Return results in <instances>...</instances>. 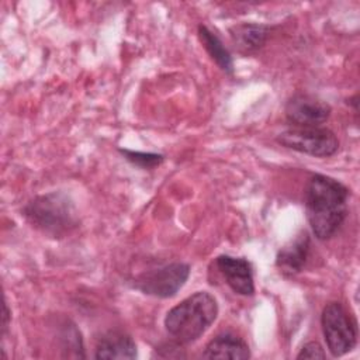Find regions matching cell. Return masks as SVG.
Here are the masks:
<instances>
[{
  "mask_svg": "<svg viewBox=\"0 0 360 360\" xmlns=\"http://www.w3.org/2000/svg\"><path fill=\"white\" fill-rule=\"evenodd\" d=\"M276 141L295 152L314 158H329L339 150V139L325 127H292L281 131Z\"/></svg>",
  "mask_w": 360,
  "mask_h": 360,
  "instance_id": "5b68a950",
  "label": "cell"
},
{
  "mask_svg": "<svg viewBox=\"0 0 360 360\" xmlns=\"http://www.w3.org/2000/svg\"><path fill=\"white\" fill-rule=\"evenodd\" d=\"M215 264L225 278V283L235 294L243 297L255 294L253 269L248 259L221 255L215 259Z\"/></svg>",
  "mask_w": 360,
  "mask_h": 360,
  "instance_id": "ba28073f",
  "label": "cell"
},
{
  "mask_svg": "<svg viewBox=\"0 0 360 360\" xmlns=\"http://www.w3.org/2000/svg\"><path fill=\"white\" fill-rule=\"evenodd\" d=\"M218 302L207 291H197L174 305L165 316V328L177 345L201 338L218 316Z\"/></svg>",
  "mask_w": 360,
  "mask_h": 360,
  "instance_id": "7a4b0ae2",
  "label": "cell"
},
{
  "mask_svg": "<svg viewBox=\"0 0 360 360\" xmlns=\"http://www.w3.org/2000/svg\"><path fill=\"white\" fill-rule=\"evenodd\" d=\"M321 326L326 347L333 357L345 356L357 345V323L340 302H329L321 314Z\"/></svg>",
  "mask_w": 360,
  "mask_h": 360,
  "instance_id": "277c9868",
  "label": "cell"
},
{
  "mask_svg": "<svg viewBox=\"0 0 360 360\" xmlns=\"http://www.w3.org/2000/svg\"><path fill=\"white\" fill-rule=\"evenodd\" d=\"M138 349L131 335L121 330H110L104 333L96 345V359H136Z\"/></svg>",
  "mask_w": 360,
  "mask_h": 360,
  "instance_id": "30bf717a",
  "label": "cell"
},
{
  "mask_svg": "<svg viewBox=\"0 0 360 360\" xmlns=\"http://www.w3.org/2000/svg\"><path fill=\"white\" fill-rule=\"evenodd\" d=\"M350 190L339 180L314 174L308 179L304 191L307 219L312 233L319 240H326L343 225L347 217Z\"/></svg>",
  "mask_w": 360,
  "mask_h": 360,
  "instance_id": "6da1fadb",
  "label": "cell"
},
{
  "mask_svg": "<svg viewBox=\"0 0 360 360\" xmlns=\"http://www.w3.org/2000/svg\"><path fill=\"white\" fill-rule=\"evenodd\" d=\"M270 27L256 22H242L229 30L235 49L242 55L257 52L267 41Z\"/></svg>",
  "mask_w": 360,
  "mask_h": 360,
  "instance_id": "7c38bea8",
  "label": "cell"
},
{
  "mask_svg": "<svg viewBox=\"0 0 360 360\" xmlns=\"http://www.w3.org/2000/svg\"><path fill=\"white\" fill-rule=\"evenodd\" d=\"M10 318H11V312H10L8 307H7V302L4 301V304H3V322H1V333H3V335L6 333V330H7V328H8Z\"/></svg>",
  "mask_w": 360,
  "mask_h": 360,
  "instance_id": "2e32d148",
  "label": "cell"
},
{
  "mask_svg": "<svg viewBox=\"0 0 360 360\" xmlns=\"http://www.w3.org/2000/svg\"><path fill=\"white\" fill-rule=\"evenodd\" d=\"M201 356L204 359L243 360V359L250 357V349L242 338H239L231 332H225V333H219L214 339H211L207 343Z\"/></svg>",
  "mask_w": 360,
  "mask_h": 360,
  "instance_id": "8fae6325",
  "label": "cell"
},
{
  "mask_svg": "<svg viewBox=\"0 0 360 360\" xmlns=\"http://www.w3.org/2000/svg\"><path fill=\"white\" fill-rule=\"evenodd\" d=\"M118 152L129 163L143 170H152L165 160V156L162 153H155V152H139V150H131V149H122V148H120Z\"/></svg>",
  "mask_w": 360,
  "mask_h": 360,
  "instance_id": "5bb4252c",
  "label": "cell"
},
{
  "mask_svg": "<svg viewBox=\"0 0 360 360\" xmlns=\"http://www.w3.org/2000/svg\"><path fill=\"white\" fill-rule=\"evenodd\" d=\"M311 240L305 231L300 232L290 243L283 246L276 257V266L284 276H294L302 270L308 259Z\"/></svg>",
  "mask_w": 360,
  "mask_h": 360,
  "instance_id": "9c48e42d",
  "label": "cell"
},
{
  "mask_svg": "<svg viewBox=\"0 0 360 360\" xmlns=\"http://www.w3.org/2000/svg\"><path fill=\"white\" fill-rule=\"evenodd\" d=\"M188 276L190 266L187 263L174 262L138 274L131 284L142 294L156 298H170L180 291L188 280Z\"/></svg>",
  "mask_w": 360,
  "mask_h": 360,
  "instance_id": "8992f818",
  "label": "cell"
},
{
  "mask_svg": "<svg viewBox=\"0 0 360 360\" xmlns=\"http://www.w3.org/2000/svg\"><path fill=\"white\" fill-rule=\"evenodd\" d=\"M326 353L323 350V347L318 343V342H308L305 343L300 353L297 354V359H325Z\"/></svg>",
  "mask_w": 360,
  "mask_h": 360,
  "instance_id": "9a60e30c",
  "label": "cell"
},
{
  "mask_svg": "<svg viewBox=\"0 0 360 360\" xmlns=\"http://www.w3.org/2000/svg\"><path fill=\"white\" fill-rule=\"evenodd\" d=\"M21 215L37 231L51 238H63L79 225L73 201L60 191H51L30 200Z\"/></svg>",
  "mask_w": 360,
  "mask_h": 360,
  "instance_id": "3957f363",
  "label": "cell"
},
{
  "mask_svg": "<svg viewBox=\"0 0 360 360\" xmlns=\"http://www.w3.org/2000/svg\"><path fill=\"white\" fill-rule=\"evenodd\" d=\"M285 118L294 127H321L330 117V105L311 94H294L285 104Z\"/></svg>",
  "mask_w": 360,
  "mask_h": 360,
  "instance_id": "52a82bcc",
  "label": "cell"
},
{
  "mask_svg": "<svg viewBox=\"0 0 360 360\" xmlns=\"http://www.w3.org/2000/svg\"><path fill=\"white\" fill-rule=\"evenodd\" d=\"M198 38L207 51V53L211 56V59L219 66L221 70H224L228 75L233 73V60L229 53V51L225 48L219 37L212 32L207 25L200 24L198 25Z\"/></svg>",
  "mask_w": 360,
  "mask_h": 360,
  "instance_id": "4fadbf2b",
  "label": "cell"
}]
</instances>
